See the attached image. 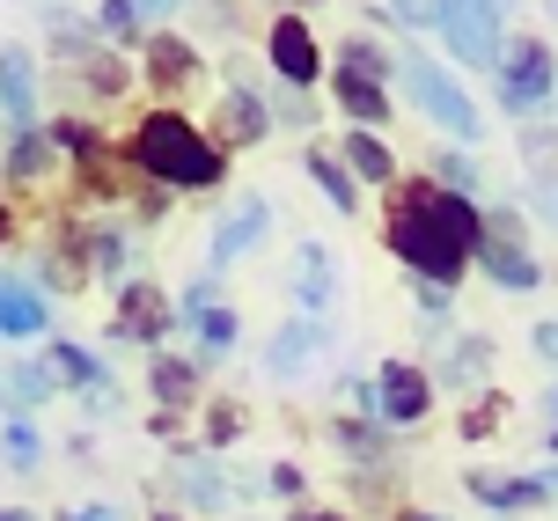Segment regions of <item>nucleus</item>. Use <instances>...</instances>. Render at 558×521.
Returning a JSON list of instances; mask_svg holds the SVG:
<instances>
[{
	"label": "nucleus",
	"mask_w": 558,
	"mask_h": 521,
	"mask_svg": "<svg viewBox=\"0 0 558 521\" xmlns=\"http://www.w3.org/2000/svg\"><path fill=\"white\" fill-rule=\"evenodd\" d=\"M8 169H15V177H45V169H52V147H45V140H23V147L8 155Z\"/></svg>",
	"instance_id": "obj_21"
},
{
	"label": "nucleus",
	"mask_w": 558,
	"mask_h": 521,
	"mask_svg": "<svg viewBox=\"0 0 558 521\" xmlns=\"http://www.w3.org/2000/svg\"><path fill=\"white\" fill-rule=\"evenodd\" d=\"M345 162L361 169V177H390V147L367 140V133H353V140H345Z\"/></svg>",
	"instance_id": "obj_17"
},
{
	"label": "nucleus",
	"mask_w": 558,
	"mask_h": 521,
	"mask_svg": "<svg viewBox=\"0 0 558 521\" xmlns=\"http://www.w3.org/2000/svg\"><path fill=\"white\" fill-rule=\"evenodd\" d=\"M544 493H558V477H544Z\"/></svg>",
	"instance_id": "obj_32"
},
{
	"label": "nucleus",
	"mask_w": 558,
	"mask_h": 521,
	"mask_svg": "<svg viewBox=\"0 0 558 521\" xmlns=\"http://www.w3.org/2000/svg\"><path fill=\"white\" fill-rule=\"evenodd\" d=\"M52 367L66 375V383H82V389H104V367H96L82 346H52Z\"/></svg>",
	"instance_id": "obj_15"
},
{
	"label": "nucleus",
	"mask_w": 558,
	"mask_h": 521,
	"mask_svg": "<svg viewBox=\"0 0 558 521\" xmlns=\"http://www.w3.org/2000/svg\"><path fill=\"white\" fill-rule=\"evenodd\" d=\"M485 265H493V279H500V287H536V265L530 257H522V250H514V220H493V243H485Z\"/></svg>",
	"instance_id": "obj_7"
},
{
	"label": "nucleus",
	"mask_w": 558,
	"mask_h": 521,
	"mask_svg": "<svg viewBox=\"0 0 558 521\" xmlns=\"http://www.w3.org/2000/svg\"><path fill=\"white\" fill-rule=\"evenodd\" d=\"M192 367H184V360H155V397H162V404H184V397H192Z\"/></svg>",
	"instance_id": "obj_16"
},
{
	"label": "nucleus",
	"mask_w": 558,
	"mask_h": 521,
	"mask_svg": "<svg viewBox=\"0 0 558 521\" xmlns=\"http://www.w3.org/2000/svg\"><path fill=\"white\" fill-rule=\"evenodd\" d=\"M383 412L390 419L426 412V375H418V367H390V375H383Z\"/></svg>",
	"instance_id": "obj_11"
},
{
	"label": "nucleus",
	"mask_w": 558,
	"mask_h": 521,
	"mask_svg": "<svg viewBox=\"0 0 558 521\" xmlns=\"http://www.w3.org/2000/svg\"><path fill=\"white\" fill-rule=\"evenodd\" d=\"M471 493L493 499V507H544V477H493V470H471Z\"/></svg>",
	"instance_id": "obj_10"
},
{
	"label": "nucleus",
	"mask_w": 558,
	"mask_h": 521,
	"mask_svg": "<svg viewBox=\"0 0 558 521\" xmlns=\"http://www.w3.org/2000/svg\"><path fill=\"white\" fill-rule=\"evenodd\" d=\"M104 29H118V37H125V29H140V15H133V8H104Z\"/></svg>",
	"instance_id": "obj_28"
},
{
	"label": "nucleus",
	"mask_w": 558,
	"mask_h": 521,
	"mask_svg": "<svg viewBox=\"0 0 558 521\" xmlns=\"http://www.w3.org/2000/svg\"><path fill=\"white\" fill-rule=\"evenodd\" d=\"M404 521H426V514H404Z\"/></svg>",
	"instance_id": "obj_34"
},
{
	"label": "nucleus",
	"mask_w": 558,
	"mask_h": 521,
	"mask_svg": "<svg viewBox=\"0 0 558 521\" xmlns=\"http://www.w3.org/2000/svg\"><path fill=\"white\" fill-rule=\"evenodd\" d=\"M272 66H279V74H287L294 88L316 82V45H308V29H302V23H279V29H272Z\"/></svg>",
	"instance_id": "obj_8"
},
{
	"label": "nucleus",
	"mask_w": 558,
	"mask_h": 521,
	"mask_svg": "<svg viewBox=\"0 0 558 521\" xmlns=\"http://www.w3.org/2000/svg\"><path fill=\"white\" fill-rule=\"evenodd\" d=\"M15 397H52V367H15Z\"/></svg>",
	"instance_id": "obj_24"
},
{
	"label": "nucleus",
	"mask_w": 558,
	"mask_h": 521,
	"mask_svg": "<svg viewBox=\"0 0 558 521\" xmlns=\"http://www.w3.org/2000/svg\"><path fill=\"white\" fill-rule=\"evenodd\" d=\"M308 177H316V184H324L338 206H353V184H345V169H338L331 155H308Z\"/></svg>",
	"instance_id": "obj_20"
},
{
	"label": "nucleus",
	"mask_w": 558,
	"mask_h": 521,
	"mask_svg": "<svg viewBox=\"0 0 558 521\" xmlns=\"http://www.w3.org/2000/svg\"><path fill=\"white\" fill-rule=\"evenodd\" d=\"M522 155H530L536 169H558V140L551 133H530V147H522Z\"/></svg>",
	"instance_id": "obj_25"
},
{
	"label": "nucleus",
	"mask_w": 558,
	"mask_h": 521,
	"mask_svg": "<svg viewBox=\"0 0 558 521\" xmlns=\"http://www.w3.org/2000/svg\"><path fill=\"white\" fill-rule=\"evenodd\" d=\"M536 353H551V360H558V324H544V330H536Z\"/></svg>",
	"instance_id": "obj_29"
},
{
	"label": "nucleus",
	"mask_w": 558,
	"mask_h": 521,
	"mask_svg": "<svg viewBox=\"0 0 558 521\" xmlns=\"http://www.w3.org/2000/svg\"><path fill=\"white\" fill-rule=\"evenodd\" d=\"M0 330H8V338H37V330H45L37 287H23L15 272H0Z\"/></svg>",
	"instance_id": "obj_6"
},
{
	"label": "nucleus",
	"mask_w": 558,
	"mask_h": 521,
	"mask_svg": "<svg viewBox=\"0 0 558 521\" xmlns=\"http://www.w3.org/2000/svg\"><path fill=\"white\" fill-rule=\"evenodd\" d=\"M308 353H316V330H308V324H294V330H287V338H279V346H272V367H279V375H287V367H302Z\"/></svg>",
	"instance_id": "obj_18"
},
{
	"label": "nucleus",
	"mask_w": 558,
	"mask_h": 521,
	"mask_svg": "<svg viewBox=\"0 0 558 521\" xmlns=\"http://www.w3.org/2000/svg\"><path fill=\"white\" fill-rule=\"evenodd\" d=\"M140 162L155 169V177H169V184H214V177H221V155H214L184 118H169V110H155V118L140 125Z\"/></svg>",
	"instance_id": "obj_2"
},
{
	"label": "nucleus",
	"mask_w": 558,
	"mask_h": 521,
	"mask_svg": "<svg viewBox=\"0 0 558 521\" xmlns=\"http://www.w3.org/2000/svg\"><path fill=\"white\" fill-rule=\"evenodd\" d=\"M441 184H456V192H463V184H471V162H456V155H441Z\"/></svg>",
	"instance_id": "obj_27"
},
{
	"label": "nucleus",
	"mask_w": 558,
	"mask_h": 521,
	"mask_svg": "<svg viewBox=\"0 0 558 521\" xmlns=\"http://www.w3.org/2000/svg\"><path fill=\"white\" fill-rule=\"evenodd\" d=\"M0 521H37V514H0Z\"/></svg>",
	"instance_id": "obj_31"
},
{
	"label": "nucleus",
	"mask_w": 558,
	"mask_h": 521,
	"mask_svg": "<svg viewBox=\"0 0 558 521\" xmlns=\"http://www.w3.org/2000/svg\"><path fill=\"white\" fill-rule=\"evenodd\" d=\"M434 23L448 29L456 59H477V66L500 59V15H493V8H434Z\"/></svg>",
	"instance_id": "obj_4"
},
{
	"label": "nucleus",
	"mask_w": 558,
	"mask_h": 521,
	"mask_svg": "<svg viewBox=\"0 0 558 521\" xmlns=\"http://www.w3.org/2000/svg\"><path fill=\"white\" fill-rule=\"evenodd\" d=\"M390 243L412 272L456 279L463 257L477 250V206H463L456 192H426V184H418V192L404 198V214L390 220Z\"/></svg>",
	"instance_id": "obj_1"
},
{
	"label": "nucleus",
	"mask_w": 558,
	"mask_h": 521,
	"mask_svg": "<svg viewBox=\"0 0 558 521\" xmlns=\"http://www.w3.org/2000/svg\"><path fill=\"white\" fill-rule=\"evenodd\" d=\"M228 133H243V140L265 133V110H257L251 96H228Z\"/></svg>",
	"instance_id": "obj_23"
},
{
	"label": "nucleus",
	"mask_w": 558,
	"mask_h": 521,
	"mask_svg": "<svg viewBox=\"0 0 558 521\" xmlns=\"http://www.w3.org/2000/svg\"><path fill=\"white\" fill-rule=\"evenodd\" d=\"M198 338H206L214 353H228V346H235V316H228V308H206V316H198Z\"/></svg>",
	"instance_id": "obj_22"
},
{
	"label": "nucleus",
	"mask_w": 558,
	"mask_h": 521,
	"mask_svg": "<svg viewBox=\"0 0 558 521\" xmlns=\"http://www.w3.org/2000/svg\"><path fill=\"white\" fill-rule=\"evenodd\" d=\"M162 324H169L162 294H155V287H125V302H118V330H125V338H162Z\"/></svg>",
	"instance_id": "obj_9"
},
{
	"label": "nucleus",
	"mask_w": 558,
	"mask_h": 521,
	"mask_svg": "<svg viewBox=\"0 0 558 521\" xmlns=\"http://www.w3.org/2000/svg\"><path fill=\"white\" fill-rule=\"evenodd\" d=\"M404 82H412L418 110H426L434 125H448V133H463V140L477 133V110L463 104V88L448 82V74H441V66H434V59H404Z\"/></svg>",
	"instance_id": "obj_3"
},
{
	"label": "nucleus",
	"mask_w": 558,
	"mask_h": 521,
	"mask_svg": "<svg viewBox=\"0 0 558 521\" xmlns=\"http://www.w3.org/2000/svg\"><path fill=\"white\" fill-rule=\"evenodd\" d=\"M155 74H162V82H184V74H192V52H184L177 37H155Z\"/></svg>",
	"instance_id": "obj_19"
},
{
	"label": "nucleus",
	"mask_w": 558,
	"mask_h": 521,
	"mask_svg": "<svg viewBox=\"0 0 558 521\" xmlns=\"http://www.w3.org/2000/svg\"><path fill=\"white\" fill-rule=\"evenodd\" d=\"M338 104L353 110V118H383V110H390V96H383V88L367 82V74H353V66H338Z\"/></svg>",
	"instance_id": "obj_12"
},
{
	"label": "nucleus",
	"mask_w": 558,
	"mask_h": 521,
	"mask_svg": "<svg viewBox=\"0 0 558 521\" xmlns=\"http://www.w3.org/2000/svg\"><path fill=\"white\" fill-rule=\"evenodd\" d=\"M544 96H551V52L536 37H522L507 52V110H536Z\"/></svg>",
	"instance_id": "obj_5"
},
{
	"label": "nucleus",
	"mask_w": 558,
	"mask_h": 521,
	"mask_svg": "<svg viewBox=\"0 0 558 521\" xmlns=\"http://www.w3.org/2000/svg\"><path fill=\"white\" fill-rule=\"evenodd\" d=\"M74 521H111V514H104V507H82V514H74Z\"/></svg>",
	"instance_id": "obj_30"
},
{
	"label": "nucleus",
	"mask_w": 558,
	"mask_h": 521,
	"mask_svg": "<svg viewBox=\"0 0 558 521\" xmlns=\"http://www.w3.org/2000/svg\"><path fill=\"white\" fill-rule=\"evenodd\" d=\"M257 228H265V206H243V214H235L221 235H214V265H228L235 250H251V243H257Z\"/></svg>",
	"instance_id": "obj_13"
},
{
	"label": "nucleus",
	"mask_w": 558,
	"mask_h": 521,
	"mask_svg": "<svg viewBox=\"0 0 558 521\" xmlns=\"http://www.w3.org/2000/svg\"><path fill=\"white\" fill-rule=\"evenodd\" d=\"M155 521H169V514H155Z\"/></svg>",
	"instance_id": "obj_35"
},
{
	"label": "nucleus",
	"mask_w": 558,
	"mask_h": 521,
	"mask_svg": "<svg viewBox=\"0 0 558 521\" xmlns=\"http://www.w3.org/2000/svg\"><path fill=\"white\" fill-rule=\"evenodd\" d=\"M551 448H558V440H551Z\"/></svg>",
	"instance_id": "obj_36"
},
{
	"label": "nucleus",
	"mask_w": 558,
	"mask_h": 521,
	"mask_svg": "<svg viewBox=\"0 0 558 521\" xmlns=\"http://www.w3.org/2000/svg\"><path fill=\"white\" fill-rule=\"evenodd\" d=\"M0 104L15 118L29 110V52H0Z\"/></svg>",
	"instance_id": "obj_14"
},
{
	"label": "nucleus",
	"mask_w": 558,
	"mask_h": 521,
	"mask_svg": "<svg viewBox=\"0 0 558 521\" xmlns=\"http://www.w3.org/2000/svg\"><path fill=\"white\" fill-rule=\"evenodd\" d=\"M551 412H558V389H551Z\"/></svg>",
	"instance_id": "obj_33"
},
{
	"label": "nucleus",
	"mask_w": 558,
	"mask_h": 521,
	"mask_svg": "<svg viewBox=\"0 0 558 521\" xmlns=\"http://www.w3.org/2000/svg\"><path fill=\"white\" fill-rule=\"evenodd\" d=\"M8 463L29 470V463H37V440H29V434H8Z\"/></svg>",
	"instance_id": "obj_26"
}]
</instances>
